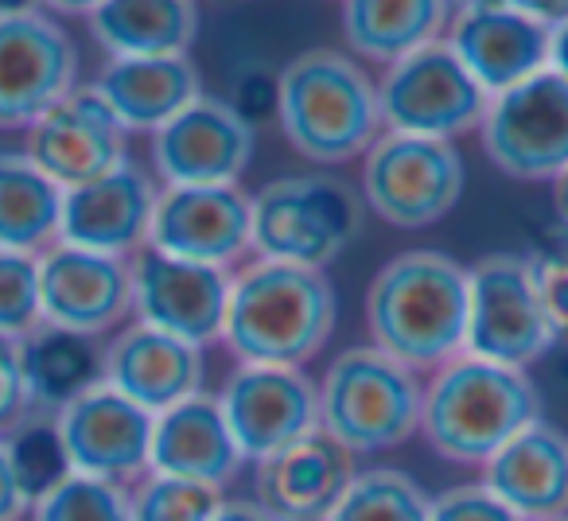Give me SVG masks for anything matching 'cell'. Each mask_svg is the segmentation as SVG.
Returning <instances> with one entry per match:
<instances>
[{
    "label": "cell",
    "instance_id": "1",
    "mask_svg": "<svg viewBox=\"0 0 568 521\" xmlns=\"http://www.w3.org/2000/svg\"><path fill=\"white\" fill-rule=\"evenodd\" d=\"M366 331L394 362L436 374L464 355L467 269L436 249L389 257L366 288Z\"/></svg>",
    "mask_w": 568,
    "mask_h": 521
},
{
    "label": "cell",
    "instance_id": "2",
    "mask_svg": "<svg viewBox=\"0 0 568 521\" xmlns=\"http://www.w3.org/2000/svg\"><path fill=\"white\" fill-rule=\"evenodd\" d=\"M335 288L324 273L250 260L230 273V308L222 343L237 366L304 370L335 331Z\"/></svg>",
    "mask_w": 568,
    "mask_h": 521
},
{
    "label": "cell",
    "instance_id": "3",
    "mask_svg": "<svg viewBox=\"0 0 568 521\" xmlns=\"http://www.w3.org/2000/svg\"><path fill=\"white\" fill-rule=\"evenodd\" d=\"M276 118L284 141L312 164H347L386 129L378 82L351 55L332 48L301 51L276 79Z\"/></svg>",
    "mask_w": 568,
    "mask_h": 521
},
{
    "label": "cell",
    "instance_id": "4",
    "mask_svg": "<svg viewBox=\"0 0 568 521\" xmlns=\"http://www.w3.org/2000/svg\"><path fill=\"white\" fill-rule=\"evenodd\" d=\"M534 420H541L534 378L471 355L440 366L420 405V436L436 456L459 467H483Z\"/></svg>",
    "mask_w": 568,
    "mask_h": 521
},
{
    "label": "cell",
    "instance_id": "5",
    "mask_svg": "<svg viewBox=\"0 0 568 521\" xmlns=\"http://www.w3.org/2000/svg\"><path fill=\"white\" fill-rule=\"evenodd\" d=\"M320 432L351 456H378L420 432L425 381L378 347H351L320 381Z\"/></svg>",
    "mask_w": 568,
    "mask_h": 521
},
{
    "label": "cell",
    "instance_id": "6",
    "mask_svg": "<svg viewBox=\"0 0 568 521\" xmlns=\"http://www.w3.org/2000/svg\"><path fill=\"white\" fill-rule=\"evenodd\" d=\"M363 229V198L335 175H284L250 198L257 260L324 273Z\"/></svg>",
    "mask_w": 568,
    "mask_h": 521
},
{
    "label": "cell",
    "instance_id": "7",
    "mask_svg": "<svg viewBox=\"0 0 568 521\" xmlns=\"http://www.w3.org/2000/svg\"><path fill=\"white\" fill-rule=\"evenodd\" d=\"M552 343L537 300L529 257L518 253H490L467 269V343L464 355L483 362L526 370L541 362Z\"/></svg>",
    "mask_w": 568,
    "mask_h": 521
},
{
    "label": "cell",
    "instance_id": "8",
    "mask_svg": "<svg viewBox=\"0 0 568 521\" xmlns=\"http://www.w3.org/2000/svg\"><path fill=\"white\" fill-rule=\"evenodd\" d=\"M464 160L456 144L382 133L363 152V206L397 229L436 226L464 195Z\"/></svg>",
    "mask_w": 568,
    "mask_h": 521
},
{
    "label": "cell",
    "instance_id": "9",
    "mask_svg": "<svg viewBox=\"0 0 568 521\" xmlns=\"http://www.w3.org/2000/svg\"><path fill=\"white\" fill-rule=\"evenodd\" d=\"M490 98L479 82L464 71L444 40L413 51L409 59L386 67L378 82V110L382 129L420 141H444L479 129Z\"/></svg>",
    "mask_w": 568,
    "mask_h": 521
},
{
    "label": "cell",
    "instance_id": "10",
    "mask_svg": "<svg viewBox=\"0 0 568 521\" xmlns=\"http://www.w3.org/2000/svg\"><path fill=\"white\" fill-rule=\"evenodd\" d=\"M487 160L521 183H552L568 167V82L552 71L490 98L479 121Z\"/></svg>",
    "mask_w": 568,
    "mask_h": 521
},
{
    "label": "cell",
    "instance_id": "11",
    "mask_svg": "<svg viewBox=\"0 0 568 521\" xmlns=\"http://www.w3.org/2000/svg\"><path fill=\"white\" fill-rule=\"evenodd\" d=\"M79 82V48L40 9H0V129H32Z\"/></svg>",
    "mask_w": 568,
    "mask_h": 521
},
{
    "label": "cell",
    "instance_id": "12",
    "mask_svg": "<svg viewBox=\"0 0 568 521\" xmlns=\"http://www.w3.org/2000/svg\"><path fill=\"white\" fill-rule=\"evenodd\" d=\"M222 417L245 463L320 432V389L288 366H237L219 394Z\"/></svg>",
    "mask_w": 568,
    "mask_h": 521
},
{
    "label": "cell",
    "instance_id": "13",
    "mask_svg": "<svg viewBox=\"0 0 568 521\" xmlns=\"http://www.w3.org/2000/svg\"><path fill=\"white\" fill-rule=\"evenodd\" d=\"M253 144L250 118L203 94L152 133V164L164 187H234L250 167Z\"/></svg>",
    "mask_w": 568,
    "mask_h": 521
},
{
    "label": "cell",
    "instance_id": "14",
    "mask_svg": "<svg viewBox=\"0 0 568 521\" xmlns=\"http://www.w3.org/2000/svg\"><path fill=\"white\" fill-rule=\"evenodd\" d=\"M549 28L529 20L518 0H475L452 9L444 43L487 98L549 71Z\"/></svg>",
    "mask_w": 568,
    "mask_h": 521
},
{
    "label": "cell",
    "instance_id": "15",
    "mask_svg": "<svg viewBox=\"0 0 568 521\" xmlns=\"http://www.w3.org/2000/svg\"><path fill=\"white\" fill-rule=\"evenodd\" d=\"M133 316L136 324L164 331L203 350L222 339L230 308V273L156 253L144 245L133 260Z\"/></svg>",
    "mask_w": 568,
    "mask_h": 521
},
{
    "label": "cell",
    "instance_id": "16",
    "mask_svg": "<svg viewBox=\"0 0 568 521\" xmlns=\"http://www.w3.org/2000/svg\"><path fill=\"white\" fill-rule=\"evenodd\" d=\"M59 440L74 474L129 487L149 474L152 412L121 397L118 389L94 386L55 412Z\"/></svg>",
    "mask_w": 568,
    "mask_h": 521
},
{
    "label": "cell",
    "instance_id": "17",
    "mask_svg": "<svg viewBox=\"0 0 568 521\" xmlns=\"http://www.w3.org/2000/svg\"><path fill=\"white\" fill-rule=\"evenodd\" d=\"M133 311V265L125 257L55 242L40 253V316L48 327L102 339Z\"/></svg>",
    "mask_w": 568,
    "mask_h": 521
},
{
    "label": "cell",
    "instance_id": "18",
    "mask_svg": "<svg viewBox=\"0 0 568 521\" xmlns=\"http://www.w3.org/2000/svg\"><path fill=\"white\" fill-rule=\"evenodd\" d=\"M24 156L48 175L55 187L74 191L125 164V129L94 86H74L59 105H51L28 129Z\"/></svg>",
    "mask_w": 568,
    "mask_h": 521
},
{
    "label": "cell",
    "instance_id": "19",
    "mask_svg": "<svg viewBox=\"0 0 568 521\" xmlns=\"http://www.w3.org/2000/svg\"><path fill=\"white\" fill-rule=\"evenodd\" d=\"M149 249L234 269L250 253V195L242 187H164L152 214Z\"/></svg>",
    "mask_w": 568,
    "mask_h": 521
},
{
    "label": "cell",
    "instance_id": "20",
    "mask_svg": "<svg viewBox=\"0 0 568 521\" xmlns=\"http://www.w3.org/2000/svg\"><path fill=\"white\" fill-rule=\"evenodd\" d=\"M156 183L133 160L87 187L63 191L59 242L74 249L105 253L133 260L149 245L152 214H156Z\"/></svg>",
    "mask_w": 568,
    "mask_h": 521
},
{
    "label": "cell",
    "instance_id": "21",
    "mask_svg": "<svg viewBox=\"0 0 568 521\" xmlns=\"http://www.w3.org/2000/svg\"><path fill=\"white\" fill-rule=\"evenodd\" d=\"M253 502L276 521H327L355 479V456L312 432L253 463Z\"/></svg>",
    "mask_w": 568,
    "mask_h": 521
},
{
    "label": "cell",
    "instance_id": "22",
    "mask_svg": "<svg viewBox=\"0 0 568 521\" xmlns=\"http://www.w3.org/2000/svg\"><path fill=\"white\" fill-rule=\"evenodd\" d=\"M203 350L164 331L133 324L105 347V386L160 417L172 405L203 394Z\"/></svg>",
    "mask_w": 568,
    "mask_h": 521
},
{
    "label": "cell",
    "instance_id": "23",
    "mask_svg": "<svg viewBox=\"0 0 568 521\" xmlns=\"http://www.w3.org/2000/svg\"><path fill=\"white\" fill-rule=\"evenodd\" d=\"M479 482L521 521L568 513V436L549 420H534L479 467Z\"/></svg>",
    "mask_w": 568,
    "mask_h": 521
},
{
    "label": "cell",
    "instance_id": "24",
    "mask_svg": "<svg viewBox=\"0 0 568 521\" xmlns=\"http://www.w3.org/2000/svg\"><path fill=\"white\" fill-rule=\"evenodd\" d=\"M242 463L245 459L226 428L219 394L203 389V394L152 417L149 474H168V479H187L222 490L242 471Z\"/></svg>",
    "mask_w": 568,
    "mask_h": 521
},
{
    "label": "cell",
    "instance_id": "25",
    "mask_svg": "<svg viewBox=\"0 0 568 521\" xmlns=\"http://www.w3.org/2000/svg\"><path fill=\"white\" fill-rule=\"evenodd\" d=\"M94 94L110 105L125 133H156L203 98V79L187 55L172 59H110L94 82Z\"/></svg>",
    "mask_w": 568,
    "mask_h": 521
},
{
    "label": "cell",
    "instance_id": "26",
    "mask_svg": "<svg viewBox=\"0 0 568 521\" xmlns=\"http://www.w3.org/2000/svg\"><path fill=\"white\" fill-rule=\"evenodd\" d=\"M90 32L110 59H172L199 40L195 4L187 0H102L87 9Z\"/></svg>",
    "mask_w": 568,
    "mask_h": 521
},
{
    "label": "cell",
    "instance_id": "27",
    "mask_svg": "<svg viewBox=\"0 0 568 521\" xmlns=\"http://www.w3.org/2000/svg\"><path fill=\"white\" fill-rule=\"evenodd\" d=\"M17 355L28 389V412L55 417L63 405L105 381V347L90 335L40 324L17 343Z\"/></svg>",
    "mask_w": 568,
    "mask_h": 521
},
{
    "label": "cell",
    "instance_id": "28",
    "mask_svg": "<svg viewBox=\"0 0 568 521\" xmlns=\"http://www.w3.org/2000/svg\"><path fill=\"white\" fill-rule=\"evenodd\" d=\"M452 9L444 0H347L339 28L351 55L394 67L444 35Z\"/></svg>",
    "mask_w": 568,
    "mask_h": 521
},
{
    "label": "cell",
    "instance_id": "29",
    "mask_svg": "<svg viewBox=\"0 0 568 521\" xmlns=\"http://www.w3.org/2000/svg\"><path fill=\"white\" fill-rule=\"evenodd\" d=\"M63 187L48 180L24 152H0V249L32 253L59 242Z\"/></svg>",
    "mask_w": 568,
    "mask_h": 521
},
{
    "label": "cell",
    "instance_id": "30",
    "mask_svg": "<svg viewBox=\"0 0 568 521\" xmlns=\"http://www.w3.org/2000/svg\"><path fill=\"white\" fill-rule=\"evenodd\" d=\"M428 502L433 498L413 474L397 467H371L355 471L327 521H428Z\"/></svg>",
    "mask_w": 568,
    "mask_h": 521
},
{
    "label": "cell",
    "instance_id": "31",
    "mask_svg": "<svg viewBox=\"0 0 568 521\" xmlns=\"http://www.w3.org/2000/svg\"><path fill=\"white\" fill-rule=\"evenodd\" d=\"M4 448H9V459L17 467V479L24 487L28 502L43 498L67 474H74L71 463H67L63 440H59L55 417H48V412H28L24 420H17L4 432Z\"/></svg>",
    "mask_w": 568,
    "mask_h": 521
},
{
    "label": "cell",
    "instance_id": "32",
    "mask_svg": "<svg viewBox=\"0 0 568 521\" xmlns=\"http://www.w3.org/2000/svg\"><path fill=\"white\" fill-rule=\"evenodd\" d=\"M32 521H133L129 490L87 474H67L59 487L32 502Z\"/></svg>",
    "mask_w": 568,
    "mask_h": 521
},
{
    "label": "cell",
    "instance_id": "33",
    "mask_svg": "<svg viewBox=\"0 0 568 521\" xmlns=\"http://www.w3.org/2000/svg\"><path fill=\"white\" fill-rule=\"evenodd\" d=\"M222 505V490L203 482L144 474L129 490V518L133 521H211Z\"/></svg>",
    "mask_w": 568,
    "mask_h": 521
},
{
    "label": "cell",
    "instance_id": "34",
    "mask_svg": "<svg viewBox=\"0 0 568 521\" xmlns=\"http://www.w3.org/2000/svg\"><path fill=\"white\" fill-rule=\"evenodd\" d=\"M40 324V257L0 249V339L20 343Z\"/></svg>",
    "mask_w": 568,
    "mask_h": 521
},
{
    "label": "cell",
    "instance_id": "35",
    "mask_svg": "<svg viewBox=\"0 0 568 521\" xmlns=\"http://www.w3.org/2000/svg\"><path fill=\"white\" fill-rule=\"evenodd\" d=\"M537 300H541L545 324L552 331V343H568V249H552L541 257H529Z\"/></svg>",
    "mask_w": 568,
    "mask_h": 521
},
{
    "label": "cell",
    "instance_id": "36",
    "mask_svg": "<svg viewBox=\"0 0 568 521\" xmlns=\"http://www.w3.org/2000/svg\"><path fill=\"white\" fill-rule=\"evenodd\" d=\"M428 521H521L483 482H459L428 502Z\"/></svg>",
    "mask_w": 568,
    "mask_h": 521
},
{
    "label": "cell",
    "instance_id": "37",
    "mask_svg": "<svg viewBox=\"0 0 568 521\" xmlns=\"http://www.w3.org/2000/svg\"><path fill=\"white\" fill-rule=\"evenodd\" d=\"M24 417H28V389H24V374H20L17 343L0 339V436Z\"/></svg>",
    "mask_w": 568,
    "mask_h": 521
},
{
    "label": "cell",
    "instance_id": "38",
    "mask_svg": "<svg viewBox=\"0 0 568 521\" xmlns=\"http://www.w3.org/2000/svg\"><path fill=\"white\" fill-rule=\"evenodd\" d=\"M32 510L24 487L17 479V467L9 459V448H4V436H0V521H20Z\"/></svg>",
    "mask_w": 568,
    "mask_h": 521
},
{
    "label": "cell",
    "instance_id": "39",
    "mask_svg": "<svg viewBox=\"0 0 568 521\" xmlns=\"http://www.w3.org/2000/svg\"><path fill=\"white\" fill-rule=\"evenodd\" d=\"M211 521H276V518H268L253 498H222L219 513Z\"/></svg>",
    "mask_w": 568,
    "mask_h": 521
},
{
    "label": "cell",
    "instance_id": "40",
    "mask_svg": "<svg viewBox=\"0 0 568 521\" xmlns=\"http://www.w3.org/2000/svg\"><path fill=\"white\" fill-rule=\"evenodd\" d=\"M549 71L568 82V20L549 35Z\"/></svg>",
    "mask_w": 568,
    "mask_h": 521
},
{
    "label": "cell",
    "instance_id": "41",
    "mask_svg": "<svg viewBox=\"0 0 568 521\" xmlns=\"http://www.w3.org/2000/svg\"><path fill=\"white\" fill-rule=\"evenodd\" d=\"M552 211H557L560 226L568 229V167L552 180Z\"/></svg>",
    "mask_w": 568,
    "mask_h": 521
},
{
    "label": "cell",
    "instance_id": "42",
    "mask_svg": "<svg viewBox=\"0 0 568 521\" xmlns=\"http://www.w3.org/2000/svg\"><path fill=\"white\" fill-rule=\"evenodd\" d=\"M549 521H568V513H560V518H549Z\"/></svg>",
    "mask_w": 568,
    "mask_h": 521
}]
</instances>
